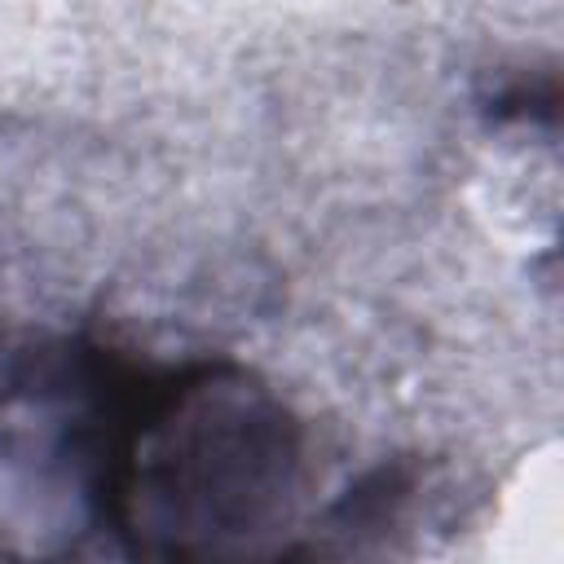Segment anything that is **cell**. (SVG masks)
<instances>
[{"label":"cell","instance_id":"cell-1","mask_svg":"<svg viewBox=\"0 0 564 564\" xmlns=\"http://www.w3.org/2000/svg\"><path fill=\"white\" fill-rule=\"evenodd\" d=\"M70 379L62 445L84 463L101 524L137 551L220 555L286 520L300 427L251 370L203 361L145 375L75 352Z\"/></svg>","mask_w":564,"mask_h":564}]
</instances>
